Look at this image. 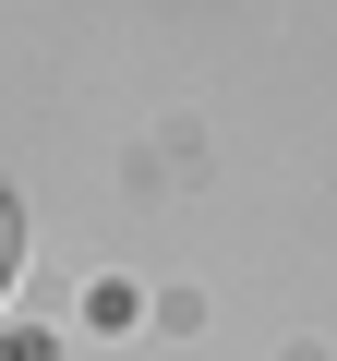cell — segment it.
<instances>
[{
	"instance_id": "obj_1",
	"label": "cell",
	"mask_w": 337,
	"mask_h": 361,
	"mask_svg": "<svg viewBox=\"0 0 337 361\" xmlns=\"http://www.w3.org/2000/svg\"><path fill=\"white\" fill-rule=\"evenodd\" d=\"M13 253H25V229H13V193H0V277H13Z\"/></svg>"
},
{
	"instance_id": "obj_2",
	"label": "cell",
	"mask_w": 337,
	"mask_h": 361,
	"mask_svg": "<svg viewBox=\"0 0 337 361\" xmlns=\"http://www.w3.org/2000/svg\"><path fill=\"white\" fill-rule=\"evenodd\" d=\"M0 361H13V349H0Z\"/></svg>"
}]
</instances>
